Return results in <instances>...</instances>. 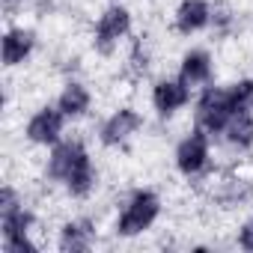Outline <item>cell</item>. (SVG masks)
<instances>
[{"label":"cell","instance_id":"cell-1","mask_svg":"<svg viewBox=\"0 0 253 253\" xmlns=\"http://www.w3.org/2000/svg\"><path fill=\"white\" fill-rule=\"evenodd\" d=\"M235 107H232V98H229V89H217V86H209L197 104V128H203L206 134H217L226 128V122L232 119Z\"/></svg>","mask_w":253,"mask_h":253},{"label":"cell","instance_id":"cell-2","mask_svg":"<svg viewBox=\"0 0 253 253\" xmlns=\"http://www.w3.org/2000/svg\"><path fill=\"white\" fill-rule=\"evenodd\" d=\"M158 211H161L158 197H155L152 191H137V194L131 197V203L125 206V211L119 214L116 232H119V235H137V232H143V229H149V226L155 223Z\"/></svg>","mask_w":253,"mask_h":253},{"label":"cell","instance_id":"cell-3","mask_svg":"<svg viewBox=\"0 0 253 253\" xmlns=\"http://www.w3.org/2000/svg\"><path fill=\"white\" fill-rule=\"evenodd\" d=\"M84 164H89L86 149H84L78 140H66V143L54 146V152H51V158H48V176L57 179V182H69Z\"/></svg>","mask_w":253,"mask_h":253},{"label":"cell","instance_id":"cell-4","mask_svg":"<svg viewBox=\"0 0 253 253\" xmlns=\"http://www.w3.org/2000/svg\"><path fill=\"white\" fill-rule=\"evenodd\" d=\"M131 27V15L128 9H122V6H110L101 18H98V27H95V48L101 54H110L116 48V42L128 33Z\"/></svg>","mask_w":253,"mask_h":253},{"label":"cell","instance_id":"cell-5","mask_svg":"<svg viewBox=\"0 0 253 253\" xmlns=\"http://www.w3.org/2000/svg\"><path fill=\"white\" fill-rule=\"evenodd\" d=\"M30 226H33V214L27 209H15L9 214H0V229H3V250L6 253H21L30 244Z\"/></svg>","mask_w":253,"mask_h":253},{"label":"cell","instance_id":"cell-6","mask_svg":"<svg viewBox=\"0 0 253 253\" xmlns=\"http://www.w3.org/2000/svg\"><path fill=\"white\" fill-rule=\"evenodd\" d=\"M209 161V137L203 128H197L191 137H185L176 149V167L185 173V176H197Z\"/></svg>","mask_w":253,"mask_h":253},{"label":"cell","instance_id":"cell-7","mask_svg":"<svg viewBox=\"0 0 253 253\" xmlns=\"http://www.w3.org/2000/svg\"><path fill=\"white\" fill-rule=\"evenodd\" d=\"M63 119H66L63 110L42 107V110L27 122V140H33V143H39V146L57 143V137L63 134Z\"/></svg>","mask_w":253,"mask_h":253},{"label":"cell","instance_id":"cell-8","mask_svg":"<svg viewBox=\"0 0 253 253\" xmlns=\"http://www.w3.org/2000/svg\"><path fill=\"white\" fill-rule=\"evenodd\" d=\"M140 125H143V119H140V113H137V110L122 107V110H116V113L104 122V128H101V140H104L107 146L122 143V140H128V137L140 128Z\"/></svg>","mask_w":253,"mask_h":253},{"label":"cell","instance_id":"cell-9","mask_svg":"<svg viewBox=\"0 0 253 253\" xmlns=\"http://www.w3.org/2000/svg\"><path fill=\"white\" fill-rule=\"evenodd\" d=\"M188 98L191 95H188V84L185 81H158L155 89H152V104L164 116L173 113V110H179V107H185Z\"/></svg>","mask_w":253,"mask_h":253},{"label":"cell","instance_id":"cell-10","mask_svg":"<svg viewBox=\"0 0 253 253\" xmlns=\"http://www.w3.org/2000/svg\"><path fill=\"white\" fill-rule=\"evenodd\" d=\"M33 42H36V36H33L30 30H24V27L9 30V33L3 36V63H6V66L24 63V60L30 57V51H33Z\"/></svg>","mask_w":253,"mask_h":253},{"label":"cell","instance_id":"cell-11","mask_svg":"<svg viewBox=\"0 0 253 253\" xmlns=\"http://www.w3.org/2000/svg\"><path fill=\"white\" fill-rule=\"evenodd\" d=\"M92 223L89 220H72L63 226V235H60V250L63 253H84L92 247Z\"/></svg>","mask_w":253,"mask_h":253},{"label":"cell","instance_id":"cell-12","mask_svg":"<svg viewBox=\"0 0 253 253\" xmlns=\"http://www.w3.org/2000/svg\"><path fill=\"white\" fill-rule=\"evenodd\" d=\"M209 18H211V9L206 0H185L176 12V27L182 33H197L209 24Z\"/></svg>","mask_w":253,"mask_h":253},{"label":"cell","instance_id":"cell-13","mask_svg":"<svg viewBox=\"0 0 253 253\" xmlns=\"http://www.w3.org/2000/svg\"><path fill=\"white\" fill-rule=\"evenodd\" d=\"M209 78H211V57L206 51H188L182 60V81L194 86V84H206Z\"/></svg>","mask_w":253,"mask_h":253},{"label":"cell","instance_id":"cell-14","mask_svg":"<svg viewBox=\"0 0 253 253\" xmlns=\"http://www.w3.org/2000/svg\"><path fill=\"white\" fill-rule=\"evenodd\" d=\"M226 140L232 146H250L253 143V116L250 113H232V119L226 122V128H223Z\"/></svg>","mask_w":253,"mask_h":253},{"label":"cell","instance_id":"cell-15","mask_svg":"<svg viewBox=\"0 0 253 253\" xmlns=\"http://www.w3.org/2000/svg\"><path fill=\"white\" fill-rule=\"evenodd\" d=\"M60 110L66 116H81L89 110V92L84 84H69L63 92H60Z\"/></svg>","mask_w":253,"mask_h":253},{"label":"cell","instance_id":"cell-16","mask_svg":"<svg viewBox=\"0 0 253 253\" xmlns=\"http://www.w3.org/2000/svg\"><path fill=\"white\" fill-rule=\"evenodd\" d=\"M229 98H232V107H235V113H247V110L253 107V81L247 78V81H238V84H232V89H229Z\"/></svg>","mask_w":253,"mask_h":253},{"label":"cell","instance_id":"cell-17","mask_svg":"<svg viewBox=\"0 0 253 253\" xmlns=\"http://www.w3.org/2000/svg\"><path fill=\"white\" fill-rule=\"evenodd\" d=\"M15 209H21V203H18V194L6 185L3 191H0V214H9V211H15Z\"/></svg>","mask_w":253,"mask_h":253},{"label":"cell","instance_id":"cell-18","mask_svg":"<svg viewBox=\"0 0 253 253\" xmlns=\"http://www.w3.org/2000/svg\"><path fill=\"white\" fill-rule=\"evenodd\" d=\"M238 244H241L244 250H253V217L241 226V232H238Z\"/></svg>","mask_w":253,"mask_h":253}]
</instances>
